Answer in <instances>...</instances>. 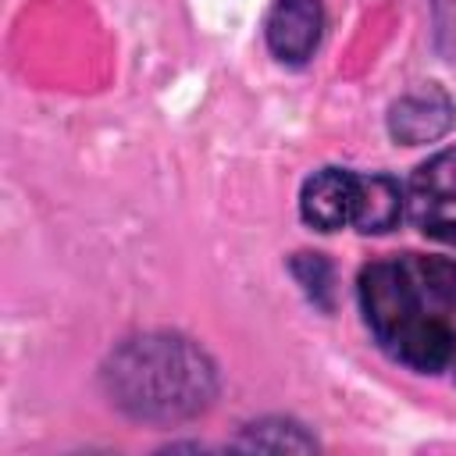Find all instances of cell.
<instances>
[{
    "label": "cell",
    "mask_w": 456,
    "mask_h": 456,
    "mask_svg": "<svg viewBox=\"0 0 456 456\" xmlns=\"http://www.w3.org/2000/svg\"><path fill=\"white\" fill-rule=\"evenodd\" d=\"M360 306L370 335L399 363L456 374V260L395 256L360 271Z\"/></svg>",
    "instance_id": "cell-1"
},
{
    "label": "cell",
    "mask_w": 456,
    "mask_h": 456,
    "mask_svg": "<svg viewBox=\"0 0 456 456\" xmlns=\"http://www.w3.org/2000/svg\"><path fill=\"white\" fill-rule=\"evenodd\" d=\"M107 395L118 410L150 424H178L210 406L217 392L214 363L182 335L153 331L121 342L103 367Z\"/></svg>",
    "instance_id": "cell-2"
},
{
    "label": "cell",
    "mask_w": 456,
    "mask_h": 456,
    "mask_svg": "<svg viewBox=\"0 0 456 456\" xmlns=\"http://www.w3.org/2000/svg\"><path fill=\"white\" fill-rule=\"evenodd\" d=\"M324 28L321 0H274L264 21L267 50L285 64H303L314 57Z\"/></svg>",
    "instance_id": "cell-3"
},
{
    "label": "cell",
    "mask_w": 456,
    "mask_h": 456,
    "mask_svg": "<svg viewBox=\"0 0 456 456\" xmlns=\"http://www.w3.org/2000/svg\"><path fill=\"white\" fill-rule=\"evenodd\" d=\"M356 175L346 167H321L303 182L299 214L317 232H338L353 221Z\"/></svg>",
    "instance_id": "cell-4"
},
{
    "label": "cell",
    "mask_w": 456,
    "mask_h": 456,
    "mask_svg": "<svg viewBox=\"0 0 456 456\" xmlns=\"http://www.w3.org/2000/svg\"><path fill=\"white\" fill-rule=\"evenodd\" d=\"M452 100L438 89V86H424L417 93H406L403 100L392 103L388 114V132L392 139H399L403 146H420V142H435L438 135H445L452 128Z\"/></svg>",
    "instance_id": "cell-5"
},
{
    "label": "cell",
    "mask_w": 456,
    "mask_h": 456,
    "mask_svg": "<svg viewBox=\"0 0 456 456\" xmlns=\"http://www.w3.org/2000/svg\"><path fill=\"white\" fill-rule=\"evenodd\" d=\"M403 217V189L388 175H356L353 196V228L356 232H388Z\"/></svg>",
    "instance_id": "cell-6"
},
{
    "label": "cell",
    "mask_w": 456,
    "mask_h": 456,
    "mask_svg": "<svg viewBox=\"0 0 456 456\" xmlns=\"http://www.w3.org/2000/svg\"><path fill=\"white\" fill-rule=\"evenodd\" d=\"M235 449H260V452H310L317 442L292 420H260L249 424L235 442Z\"/></svg>",
    "instance_id": "cell-7"
},
{
    "label": "cell",
    "mask_w": 456,
    "mask_h": 456,
    "mask_svg": "<svg viewBox=\"0 0 456 456\" xmlns=\"http://www.w3.org/2000/svg\"><path fill=\"white\" fill-rule=\"evenodd\" d=\"M413 192L431 203H456V150L435 153L413 175Z\"/></svg>",
    "instance_id": "cell-8"
},
{
    "label": "cell",
    "mask_w": 456,
    "mask_h": 456,
    "mask_svg": "<svg viewBox=\"0 0 456 456\" xmlns=\"http://www.w3.org/2000/svg\"><path fill=\"white\" fill-rule=\"evenodd\" d=\"M292 271H296V278L303 281V289H306L317 303H328L324 296H328V289H331V267H328L317 253H299V256L292 260Z\"/></svg>",
    "instance_id": "cell-9"
},
{
    "label": "cell",
    "mask_w": 456,
    "mask_h": 456,
    "mask_svg": "<svg viewBox=\"0 0 456 456\" xmlns=\"http://www.w3.org/2000/svg\"><path fill=\"white\" fill-rule=\"evenodd\" d=\"M424 232L435 235V239H442V242H449V246H456V221H435Z\"/></svg>",
    "instance_id": "cell-10"
}]
</instances>
